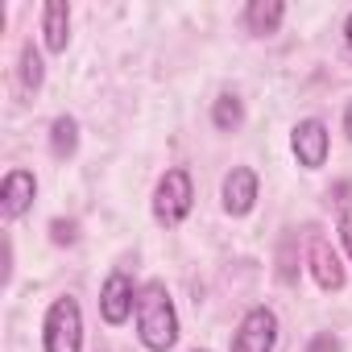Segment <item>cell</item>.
I'll use <instances>...</instances> for the list:
<instances>
[{"label": "cell", "mask_w": 352, "mask_h": 352, "mask_svg": "<svg viewBox=\"0 0 352 352\" xmlns=\"http://www.w3.org/2000/svg\"><path fill=\"white\" fill-rule=\"evenodd\" d=\"M137 336L149 352H166L179 340V315H174L170 290L162 282H145L137 294Z\"/></svg>", "instance_id": "cell-1"}, {"label": "cell", "mask_w": 352, "mask_h": 352, "mask_svg": "<svg viewBox=\"0 0 352 352\" xmlns=\"http://www.w3.org/2000/svg\"><path fill=\"white\" fill-rule=\"evenodd\" d=\"M195 208V187H191V174L183 166H174L166 170L162 179H157V191H153V216L157 224L166 228H179Z\"/></svg>", "instance_id": "cell-2"}, {"label": "cell", "mask_w": 352, "mask_h": 352, "mask_svg": "<svg viewBox=\"0 0 352 352\" xmlns=\"http://www.w3.org/2000/svg\"><path fill=\"white\" fill-rule=\"evenodd\" d=\"M42 340H46V352H83V315L71 294L54 298V307L46 311Z\"/></svg>", "instance_id": "cell-3"}, {"label": "cell", "mask_w": 352, "mask_h": 352, "mask_svg": "<svg viewBox=\"0 0 352 352\" xmlns=\"http://www.w3.org/2000/svg\"><path fill=\"white\" fill-rule=\"evenodd\" d=\"M274 344H278V315L270 307H253L232 336V352H274Z\"/></svg>", "instance_id": "cell-4"}, {"label": "cell", "mask_w": 352, "mask_h": 352, "mask_svg": "<svg viewBox=\"0 0 352 352\" xmlns=\"http://www.w3.org/2000/svg\"><path fill=\"white\" fill-rule=\"evenodd\" d=\"M290 145H294V157H298V166H307V170H319L323 162H327V149H331V133H327V124L323 120H298L294 124V137H290Z\"/></svg>", "instance_id": "cell-5"}, {"label": "cell", "mask_w": 352, "mask_h": 352, "mask_svg": "<svg viewBox=\"0 0 352 352\" xmlns=\"http://www.w3.org/2000/svg\"><path fill=\"white\" fill-rule=\"evenodd\" d=\"M137 286H133V278L124 274V270H116V274H108V282H104V290H100V315H104V323H112V327H120L129 315H133V302H137Z\"/></svg>", "instance_id": "cell-6"}, {"label": "cell", "mask_w": 352, "mask_h": 352, "mask_svg": "<svg viewBox=\"0 0 352 352\" xmlns=\"http://www.w3.org/2000/svg\"><path fill=\"white\" fill-rule=\"evenodd\" d=\"M220 195H224V212H228V216H249L253 204H257V174H253L249 166H232V170L224 174Z\"/></svg>", "instance_id": "cell-7"}, {"label": "cell", "mask_w": 352, "mask_h": 352, "mask_svg": "<svg viewBox=\"0 0 352 352\" xmlns=\"http://www.w3.org/2000/svg\"><path fill=\"white\" fill-rule=\"evenodd\" d=\"M307 261H311V278L319 282V290H344V265L331 249L327 236H311V249H307Z\"/></svg>", "instance_id": "cell-8"}, {"label": "cell", "mask_w": 352, "mask_h": 352, "mask_svg": "<svg viewBox=\"0 0 352 352\" xmlns=\"http://www.w3.org/2000/svg\"><path fill=\"white\" fill-rule=\"evenodd\" d=\"M34 195H38V179H34L30 170H9V174H5V187H0V208H5L9 220L25 216L30 204H34Z\"/></svg>", "instance_id": "cell-9"}, {"label": "cell", "mask_w": 352, "mask_h": 352, "mask_svg": "<svg viewBox=\"0 0 352 352\" xmlns=\"http://www.w3.org/2000/svg\"><path fill=\"white\" fill-rule=\"evenodd\" d=\"M42 34H46V50L63 54L67 50V38H71V9L63 0H50L42 9Z\"/></svg>", "instance_id": "cell-10"}, {"label": "cell", "mask_w": 352, "mask_h": 352, "mask_svg": "<svg viewBox=\"0 0 352 352\" xmlns=\"http://www.w3.org/2000/svg\"><path fill=\"white\" fill-rule=\"evenodd\" d=\"M282 17H286V5H282V0H253V5L245 9V25H249V34H257V38L278 34Z\"/></svg>", "instance_id": "cell-11"}, {"label": "cell", "mask_w": 352, "mask_h": 352, "mask_svg": "<svg viewBox=\"0 0 352 352\" xmlns=\"http://www.w3.org/2000/svg\"><path fill=\"white\" fill-rule=\"evenodd\" d=\"M212 124H216L220 133H236V129L245 124V104H241L232 91H224V96L212 104Z\"/></svg>", "instance_id": "cell-12"}, {"label": "cell", "mask_w": 352, "mask_h": 352, "mask_svg": "<svg viewBox=\"0 0 352 352\" xmlns=\"http://www.w3.org/2000/svg\"><path fill=\"white\" fill-rule=\"evenodd\" d=\"M50 149H54L58 162H67V157L79 149V124H75L71 116H58V120L50 124Z\"/></svg>", "instance_id": "cell-13"}, {"label": "cell", "mask_w": 352, "mask_h": 352, "mask_svg": "<svg viewBox=\"0 0 352 352\" xmlns=\"http://www.w3.org/2000/svg\"><path fill=\"white\" fill-rule=\"evenodd\" d=\"M42 75H46V71H42V54L34 50V42H25V46H21V91L34 96V91L42 87Z\"/></svg>", "instance_id": "cell-14"}, {"label": "cell", "mask_w": 352, "mask_h": 352, "mask_svg": "<svg viewBox=\"0 0 352 352\" xmlns=\"http://www.w3.org/2000/svg\"><path fill=\"white\" fill-rule=\"evenodd\" d=\"M278 261H282V270H278V278H282V282L290 286V282L298 278V270H294V236H286V241H282V257H278Z\"/></svg>", "instance_id": "cell-15"}, {"label": "cell", "mask_w": 352, "mask_h": 352, "mask_svg": "<svg viewBox=\"0 0 352 352\" xmlns=\"http://www.w3.org/2000/svg\"><path fill=\"white\" fill-rule=\"evenodd\" d=\"M50 241H54V245H71V241H75V224H71V220H54V224H50Z\"/></svg>", "instance_id": "cell-16"}, {"label": "cell", "mask_w": 352, "mask_h": 352, "mask_svg": "<svg viewBox=\"0 0 352 352\" xmlns=\"http://www.w3.org/2000/svg\"><path fill=\"white\" fill-rule=\"evenodd\" d=\"M307 352H340V340H336L331 331H319V336L307 344Z\"/></svg>", "instance_id": "cell-17"}, {"label": "cell", "mask_w": 352, "mask_h": 352, "mask_svg": "<svg viewBox=\"0 0 352 352\" xmlns=\"http://www.w3.org/2000/svg\"><path fill=\"white\" fill-rule=\"evenodd\" d=\"M340 241H344V249H348V257H352V208L340 212Z\"/></svg>", "instance_id": "cell-18"}, {"label": "cell", "mask_w": 352, "mask_h": 352, "mask_svg": "<svg viewBox=\"0 0 352 352\" xmlns=\"http://www.w3.org/2000/svg\"><path fill=\"white\" fill-rule=\"evenodd\" d=\"M344 133H348V141H352V100H348V108H344Z\"/></svg>", "instance_id": "cell-19"}, {"label": "cell", "mask_w": 352, "mask_h": 352, "mask_svg": "<svg viewBox=\"0 0 352 352\" xmlns=\"http://www.w3.org/2000/svg\"><path fill=\"white\" fill-rule=\"evenodd\" d=\"M344 42H348V50H352V17H348V25H344Z\"/></svg>", "instance_id": "cell-20"}, {"label": "cell", "mask_w": 352, "mask_h": 352, "mask_svg": "<svg viewBox=\"0 0 352 352\" xmlns=\"http://www.w3.org/2000/svg\"><path fill=\"white\" fill-rule=\"evenodd\" d=\"M195 352H208V348H195Z\"/></svg>", "instance_id": "cell-21"}]
</instances>
